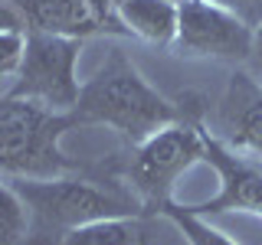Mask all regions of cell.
<instances>
[{
	"label": "cell",
	"mask_w": 262,
	"mask_h": 245,
	"mask_svg": "<svg viewBox=\"0 0 262 245\" xmlns=\"http://www.w3.org/2000/svg\"><path fill=\"white\" fill-rule=\"evenodd\" d=\"M30 209L27 245H59L76 226L108 216H141L147 209L131 186L121 180L95 177H49V180H10Z\"/></svg>",
	"instance_id": "obj_1"
},
{
	"label": "cell",
	"mask_w": 262,
	"mask_h": 245,
	"mask_svg": "<svg viewBox=\"0 0 262 245\" xmlns=\"http://www.w3.org/2000/svg\"><path fill=\"white\" fill-rule=\"evenodd\" d=\"M69 114L76 125H105L118 131L135 147L154 131L177 121L180 108L141 76V69L125 53L112 49L95 76L82 82L79 102Z\"/></svg>",
	"instance_id": "obj_2"
},
{
	"label": "cell",
	"mask_w": 262,
	"mask_h": 245,
	"mask_svg": "<svg viewBox=\"0 0 262 245\" xmlns=\"http://www.w3.org/2000/svg\"><path fill=\"white\" fill-rule=\"evenodd\" d=\"M69 128H76L72 114L10 92L0 95V177L49 180L76 174L79 163L62 151V134Z\"/></svg>",
	"instance_id": "obj_3"
},
{
	"label": "cell",
	"mask_w": 262,
	"mask_h": 245,
	"mask_svg": "<svg viewBox=\"0 0 262 245\" xmlns=\"http://www.w3.org/2000/svg\"><path fill=\"white\" fill-rule=\"evenodd\" d=\"M177 108L180 118L135 144L125 163V183L141 196V203L151 212H158L161 203L174 200V186L180 183V177L190 174L207 154L203 108L187 105V95L177 98Z\"/></svg>",
	"instance_id": "obj_4"
},
{
	"label": "cell",
	"mask_w": 262,
	"mask_h": 245,
	"mask_svg": "<svg viewBox=\"0 0 262 245\" xmlns=\"http://www.w3.org/2000/svg\"><path fill=\"white\" fill-rule=\"evenodd\" d=\"M82 43L85 39L27 30V49H23L20 72L13 76L10 95L30 98L36 105L69 114L82 92V82H79Z\"/></svg>",
	"instance_id": "obj_5"
},
{
	"label": "cell",
	"mask_w": 262,
	"mask_h": 245,
	"mask_svg": "<svg viewBox=\"0 0 262 245\" xmlns=\"http://www.w3.org/2000/svg\"><path fill=\"white\" fill-rule=\"evenodd\" d=\"M180 23L174 53L187 59H213L239 65L256 49V27L243 20L236 10L213 0H177Z\"/></svg>",
	"instance_id": "obj_6"
},
{
	"label": "cell",
	"mask_w": 262,
	"mask_h": 245,
	"mask_svg": "<svg viewBox=\"0 0 262 245\" xmlns=\"http://www.w3.org/2000/svg\"><path fill=\"white\" fill-rule=\"evenodd\" d=\"M203 160L216 170L220 190L203 203H187L200 216H216V212H249L262 216V167L239 157L236 151L207 131V154Z\"/></svg>",
	"instance_id": "obj_7"
},
{
	"label": "cell",
	"mask_w": 262,
	"mask_h": 245,
	"mask_svg": "<svg viewBox=\"0 0 262 245\" xmlns=\"http://www.w3.org/2000/svg\"><path fill=\"white\" fill-rule=\"evenodd\" d=\"M216 137L239 157L262 167V82L236 69L216 108Z\"/></svg>",
	"instance_id": "obj_8"
},
{
	"label": "cell",
	"mask_w": 262,
	"mask_h": 245,
	"mask_svg": "<svg viewBox=\"0 0 262 245\" xmlns=\"http://www.w3.org/2000/svg\"><path fill=\"white\" fill-rule=\"evenodd\" d=\"M27 30L56 33V36H102V23L92 13L89 0H16Z\"/></svg>",
	"instance_id": "obj_9"
},
{
	"label": "cell",
	"mask_w": 262,
	"mask_h": 245,
	"mask_svg": "<svg viewBox=\"0 0 262 245\" xmlns=\"http://www.w3.org/2000/svg\"><path fill=\"white\" fill-rule=\"evenodd\" d=\"M118 20L125 36H135L147 46L174 49L180 4L177 0H118Z\"/></svg>",
	"instance_id": "obj_10"
},
{
	"label": "cell",
	"mask_w": 262,
	"mask_h": 245,
	"mask_svg": "<svg viewBox=\"0 0 262 245\" xmlns=\"http://www.w3.org/2000/svg\"><path fill=\"white\" fill-rule=\"evenodd\" d=\"M59 245H147V235L138 216H108L76 226Z\"/></svg>",
	"instance_id": "obj_11"
},
{
	"label": "cell",
	"mask_w": 262,
	"mask_h": 245,
	"mask_svg": "<svg viewBox=\"0 0 262 245\" xmlns=\"http://www.w3.org/2000/svg\"><path fill=\"white\" fill-rule=\"evenodd\" d=\"M158 212L167 223H174V229L180 235H184L187 245H239L236 239H229L223 229H216L210 223L207 216H200V212H193L187 203H177V200H167L161 203Z\"/></svg>",
	"instance_id": "obj_12"
},
{
	"label": "cell",
	"mask_w": 262,
	"mask_h": 245,
	"mask_svg": "<svg viewBox=\"0 0 262 245\" xmlns=\"http://www.w3.org/2000/svg\"><path fill=\"white\" fill-rule=\"evenodd\" d=\"M30 235V209L16 186L0 177V245H27Z\"/></svg>",
	"instance_id": "obj_13"
},
{
	"label": "cell",
	"mask_w": 262,
	"mask_h": 245,
	"mask_svg": "<svg viewBox=\"0 0 262 245\" xmlns=\"http://www.w3.org/2000/svg\"><path fill=\"white\" fill-rule=\"evenodd\" d=\"M23 49H27V30L0 27V79H13L20 72Z\"/></svg>",
	"instance_id": "obj_14"
},
{
	"label": "cell",
	"mask_w": 262,
	"mask_h": 245,
	"mask_svg": "<svg viewBox=\"0 0 262 245\" xmlns=\"http://www.w3.org/2000/svg\"><path fill=\"white\" fill-rule=\"evenodd\" d=\"M213 4H223L229 10H236L249 27H259L262 20V0H213Z\"/></svg>",
	"instance_id": "obj_15"
},
{
	"label": "cell",
	"mask_w": 262,
	"mask_h": 245,
	"mask_svg": "<svg viewBox=\"0 0 262 245\" xmlns=\"http://www.w3.org/2000/svg\"><path fill=\"white\" fill-rule=\"evenodd\" d=\"M252 56H259V62H262V20L256 27V49H252Z\"/></svg>",
	"instance_id": "obj_16"
}]
</instances>
